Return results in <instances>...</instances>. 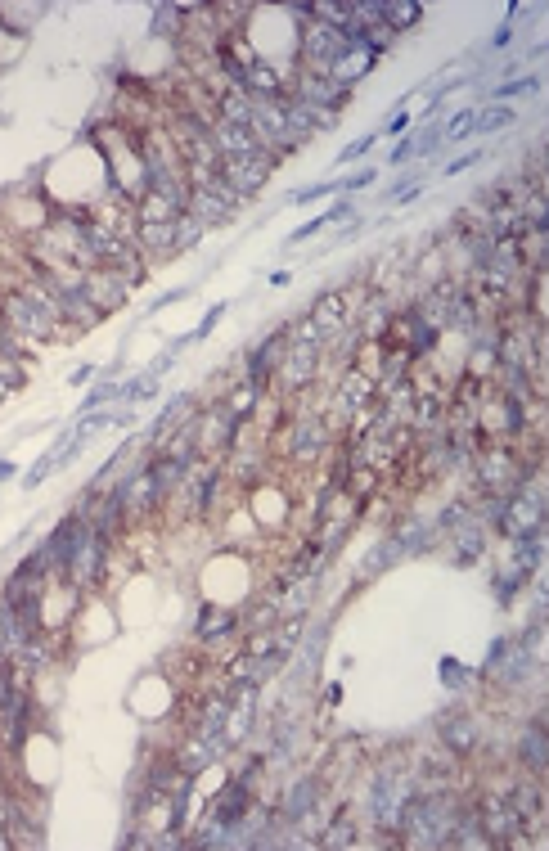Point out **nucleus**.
Here are the masks:
<instances>
[{
    "mask_svg": "<svg viewBox=\"0 0 549 851\" xmlns=\"http://www.w3.org/2000/svg\"><path fill=\"white\" fill-rule=\"evenodd\" d=\"M279 158L275 154H248V158H221V181L230 185L234 194H239L243 203L252 199V194L261 190V185L275 176Z\"/></svg>",
    "mask_w": 549,
    "mask_h": 851,
    "instance_id": "1",
    "label": "nucleus"
},
{
    "mask_svg": "<svg viewBox=\"0 0 549 851\" xmlns=\"http://www.w3.org/2000/svg\"><path fill=\"white\" fill-rule=\"evenodd\" d=\"M324 451H329V419L302 415V419H293V424H288L284 455H288L293 464H315Z\"/></svg>",
    "mask_w": 549,
    "mask_h": 851,
    "instance_id": "2",
    "label": "nucleus"
},
{
    "mask_svg": "<svg viewBox=\"0 0 549 851\" xmlns=\"http://www.w3.org/2000/svg\"><path fill=\"white\" fill-rule=\"evenodd\" d=\"M320 356H324V347L320 343H293L288 338V352H284V361H279V388L284 392H306L315 383V374H320Z\"/></svg>",
    "mask_w": 549,
    "mask_h": 851,
    "instance_id": "3",
    "label": "nucleus"
},
{
    "mask_svg": "<svg viewBox=\"0 0 549 851\" xmlns=\"http://www.w3.org/2000/svg\"><path fill=\"white\" fill-rule=\"evenodd\" d=\"M81 293H86V302L99 311V316H113L117 307H126L131 284H126L113 266H95V271H81Z\"/></svg>",
    "mask_w": 549,
    "mask_h": 851,
    "instance_id": "4",
    "label": "nucleus"
},
{
    "mask_svg": "<svg viewBox=\"0 0 549 851\" xmlns=\"http://www.w3.org/2000/svg\"><path fill=\"white\" fill-rule=\"evenodd\" d=\"M284 352H288V325L275 329V334H266V338H261V343L248 352V365H243V383H252L257 392H266L270 379H275V370H279V361H284Z\"/></svg>",
    "mask_w": 549,
    "mask_h": 851,
    "instance_id": "5",
    "label": "nucleus"
},
{
    "mask_svg": "<svg viewBox=\"0 0 549 851\" xmlns=\"http://www.w3.org/2000/svg\"><path fill=\"white\" fill-rule=\"evenodd\" d=\"M306 320L315 325V334L329 343V338H338L347 325H356L351 320V293L347 289H329V293H320V298L311 302V311H306Z\"/></svg>",
    "mask_w": 549,
    "mask_h": 851,
    "instance_id": "6",
    "label": "nucleus"
},
{
    "mask_svg": "<svg viewBox=\"0 0 549 851\" xmlns=\"http://www.w3.org/2000/svg\"><path fill=\"white\" fill-rule=\"evenodd\" d=\"M437 734H441V748H446L455 761L473 757L477 743H482L477 716H468V712H441V716H437Z\"/></svg>",
    "mask_w": 549,
    "mask_h": 851,
    "instance_id": "7",
    "label": "nucleus"
},
{
    "mask_svg": "<svg viewBox=\"0 0 549 851\" xmlns=\"http://www.w3.org/2000/svg\"><path fill=\"white\" fill-rule=\"evenodd\" d=\"M513 761H518L527 775L545 779V766H549V734H545V716H531L527 725H522L518 743H513Z\"/></svg>",
    "mask_w": 549,
    "mask_h": 851,
    "instance_id": "8",
    "label": "nucleus"
},
{
    "mask_svg": "<svg viewBox=\"0 0 549 851\" xmlns=\"http://www.w3.org/2000/svg\"><path fill=\"white\" fill-rule=\"evenodd\" d=\"M324 797V788H320V775H302L297 784H288V793H284V802L275 806V820L279 824H293L302 811H311L315 802Z\"/></svg>",
    "mask_w": 549,
    "mask_h": 851,
    "instance_id": "9",
    "label": "nucleus"
},
{
    "mask_svg": "<svg viewBox=\"0 0 549 851\" xmlns=\"http://www.w3.org/2000/svg\"><path fill=\"white\" fill-rule=\"evenodd\" d=\"M486 532H491V527H486L477 514L464 518V523L450 532V536H455V563H459V568H468V563H477L486 554Z\"/></svg>",
    "mask_w": 549,
    "mask_h": 851,
    "instance_id": "10",
    "label": "nucleus"
},
{
    "mask_svg": "<svg viewBox=\"0 0 549 851\" xmlns=\"http://www.w3.org/2000/svg\"><path fill=\"white\" fill-rule=\"evenodd\" d=\"M374 64H378L374 50H342V55L329 64V82H338V86H347V91H351L360 77L374 73Z\"/></svg>",
    "mask_w": 549,
    "mask_h": 851,
    "instance_id": "11",
    "label": "nucleus"
},
{
    "mask_svg": "<svg viewBox=\"0 0 549 851\" xmlns=\"http://www.w3.org/2000/svg\"><path fill=\"white\" fill-rule=\"evenodd\" d=\"M239 622H243L239 608H203V613H198V622H194V640L212 649V644L221 640V635H230Z\"/></svg>",
    "mask_w": 549,
    "mask_h": 851,
    "instance_id": "12",
    "label": "nucleus"
},
{
    "mask_svg": "<svg viewBox=\"0 0 549 851\" xmlns=\"http://www.w3.org/2000/svg\"><path fill=\"white\" fill-rule=\"evenodd\" d=\"M383 23L401 37V32H414L423 23V5L419 0H383Z\"/></svg>",
    "mask_w": 549,
    "mask_h": 851,
    "instance_id": "13",
    "label": "nucleus"
},
{
    "mask_svg": "<svg viewBox=\"0 0 549 851\" xmlns=\"http://www.w3.org/2000/svg\"><path fill=\"white\" fill-rule=\"evenodd\" d=\"M320 847H329V851H338V847H356V820H351V811H338L329 824L320 829Z\"/></svg>",
    "mask_w": 549,
    "mask_h": 851,
    "instance_id": "14",
    "label": "nucleus"
},
{
    "mask_svg": "<svg viewBox=\"0 0 549 851\" xmlns=\"http://www.w3.org/2000/svg\"><path fill=\"white\" fill-rule=\"evenodd\" d=\"M153 397H158V379H153L149 370L135 374V379H126V383H117V401H126V406H135V401H153Z\"/></svg>",
    "mask_w": 549,
    "mask_h": 851,
    "instance_id": "15",
    "label": "nucleus"
},
{
    "mask_svg": "<svg viewBox=\"0 0 549 851\" xmlns=\"http://www.w3.org/2000/svg\"><path fill=\"white\" fill-rule=\"evenodd\" d=\"M513 127V109L509 104H491L486 113H477L473 118V136H495V131Z\"/></svg>",
    "mask_w": 549,
    "mask_h": 851,
    "instance_id": "16",
    "label": "nucleus"
},
{
    "mask_svg": "<svg viewBox=\"0 0 549 851\" xmlns=\"http://www.w3.org/2000/svg\"><path fill=\"white\" fill-rule=\"evenodd\" d=\"M527 581H531V577H522L518 568H500V572L491 577V590H495V599H500V604H513V595H518V590L527 586Z\"/></svg>",
    "mask_w": 549,
    "mask_h": 851,
    "instance_id": "17",
    "label": "nucleus"
},
{
    "mask_svg": "<svg viewBox=\"0 0 549 851\" xmlns=\"http://www.w3.org/2000/svg\"><path fill=\"white\" fill-rule=\"evenodd\" d=\"M473 118H477V109H464V113H455V118H450L446 127H437V131H441V145H455V140H468V136H473Z\"/></svg>",
    "mask_w": 549,
    "mask_h": 851,
    "instance_id": "18",
    "label": "nucleus"
},
{
    "mask_svg": "<svg viewBox=\"0 0 549 851\" xmlns=\"http://www.w3.org/2000/svg\"><path fill=\"white\" fill-rule=\"evenodd\" d=\"M153 37H171V41L180 37V10L176 5H158V10H153Z\"/></svg>",
    "mask_w": 549,
    "mask_h": 851,
    "instance_id": "19",
    "label": "nucleus"
},
{
    "mask_svg": "<svg viewBox=\"0 0 549 851\" xmlns=\"http://www.w3.org/2000/svg\"><path fill=\"white\" fill-rule=\"evenodd\" d=\"M324 194H342V176L320 181V185H306V190H293V194H288V203H311V199H324Z\"/></svg>",
    "mask_w": 549,
    "mask_h": 851,
    "instance_id": "20",
    "label": "nucleus"
},
{
    "mask_svg": "<svg viewBox=\"0 0 549 851\" xmlns=\"http://www.w3.org/2000/svg\"><path fill=\"white\" fill-rule=\"evenodd\" d=\"M540 91V82L536 77H518V82H504V86H495L491 91V100H518V95H536Z\"/></svg>",
    "mask_w": 549,
    "mask_h": 851,
    "instance_id": "21",
    "label": "nucleus"
},
{
    "mask_svg": "<svg viewBox=\"0 0 549 851\" xmlns=\"http://www.w3.org/2000/svg\"><path fill=\"white\" fill-rule=\"evenodd\" d=\"M198 239H203V226H198V221L185 212V217L176 221V253H185V248H194Z\"/></svg>",
    "mask_w": 549,
    "mask_h": 851,
    "instance_id": "22",
    "label": "nucleus"
},
{
    "mask_svg": "<svg viewBox=\"0 0 549 851\" xmlns=\"http://www.w3.org/2000/svg\"><path fill=\"white\" fill-rule=\"evenodd\" d=\"M108 401H117V383L113 379L95 383V388L86 392V401H81V410H99V406H108Z\"/></svg>",
    "mask_w": 549,
    "mask_h": 851,
    "instance_id": "23",
    "label": "nucleus"
},
{
    "mask_svg": "<svg viewBox=\"0 0 549 851\" xmlns=\"http://www.w3.org/2000/svg\"><path fill=\"white\" fill-rule=\"evenodd\" d=\"M324 226H333V221H329V212H320V217H315V221H306V226H297L293 235H288V248H297V244H306V239H315Z\"/></svg>",
    "mask_w": 549,
    "mask_h": 851,
    "instance_id": "24",
    "label": "nucleus"
},
{
    "mask_svg": "<svg viewBox=\"0 0 549 851\" xmlns=\"http://www.w3.org/2000/svg\"><path fill=\"white\" fill-rule=\"evenodd\" d=\"M441 676H446V685H450V689H464L468 680L477 676V671H468V667H459V662H450V658H446V662H441Z\"/></svg>",
    "mask_w": 549,
    "mask_h": 851,
    "instance_id": "25",
    "label": "nucleus"
},
{
    "mask_svg": "<svg viewBox=\"0 0 549 851\" xmlns=\"http://www.w3.org/2000/svg\"><path fill=\"white\" fill-rule=\"evenodd\" d=\"M378 181V172L374 167H360L356 176H342V194H356V190H369V185Z\"/></svg>",
    "mask_w": 549,
    "mask_h": 851,
    "instance_id": "26",
    "label": "nucleus"
},
{
    "mask_svg": "<svg viewBox=\"0 0 549 851\" xmlns=\"http://www.w3.org/2000/svg\"><path fill=\"white\" fill-rule=\"evenodd\" d=\"M50 473H54V451H50V455H41V460H36V469H32V473H27V478H23V487H41V482L50 478Z\"/></svg>",
    "mask_w": 549,
    "mask_h": 851,
    "instance_id": "27",
    "label": "nucleus"
},
{
    "mask_svg": "<svg viewBox=\"0 0 549 851\" xmlns=\"http://www.w3.org/2000/svg\"><path fill=\"white\" fill-rule=\"evenodd\" d=\"M374 140H378V136H360L356 145H347V149H342V154H338V163H356V158H365L369 149H374Z\"/></svg>",
    "mask_w": 549,
    "mask_h": 851,
    "instance_id": "28",
    "label": "nucleus"
},
{
    "mask_svg": "<svg viewBox=\"0 0 549 851\" xmlns=\"http://www.w3.org/2000/svg\"><path fill=\"white\" fill-rule=\"evenodd\" d=\"M221 316H225V302H216V307L203 316V325H198L194 334H185V338H189V343H194V338H207V334H212V329H216V320H221Z\"/></svg>",
    "mask_w": 549,
    "mask_h": 851,
    "instance_id": "29",
    "label": "nucleus"
},
{
    "mask_svg": "<svg viewBox=\"0 0 549 851\" xmlns=\"http://www.w3.org/2000/svg\"><path fill=\"white\" fill-rule=\"evenodd\" d=\"M482 163V149H473V154H464V158H455V163L446 167V176H459V172H468V167H477Z\"/></svg>",
    "mask_w": 549,
    "mask_h": 851,
    "instance_id": "30",
    "label": "nucleus"
},
{
    "mask_svg": "<svg viewBox=\"0 0 549 851\" xmlns=\"http://www.w3.org/2000/svg\"><path fill=\"white\" fill-rule=\"evenodd\" d=\"M351 217H356V208H351V199H338V203H333V208H329V221H333V226H342V221H351Z\"/></svg>",
    "mask_w": 549,
    "mask_h": 851,
    "instance_id": "31",
    "label": "nucleus"
},
{
    "mask_svg": "<svg viewBox=\"0 0 549 851\" xmlns=\"http://www.w3.org/2000/svg\"><path fill=\"white\" fill-rule=\"evenodd\" d=\"M414 158V140H401V145L392 149V167H405Z\"/></svg>",
    "mask_w": 549,
    "mask_h": 851,
    "instance_id": "32",
    "label": "nucleus"
},
{
    "mask_svg": "<svg viewBox=\"0 0 549 851\" xmlns=\"http://www.w3.org/2000/svg\"><path fill=\"white\" fill-rule=\"evenodd\" d=\"M513 41V23H500V28H495V37H491V46L495 50H504Z\"/></svg>",
    "mask_w": 549,
    "mask_h": 851,
    "instance_id": "33",
    "label": "nucleus"
},
{
    "mask_svg": "<svg viewBox=\"0 0 549 851\" xmlns=\"http://www.w3.org/2000/svg\"><path fill=\"white\" fill-rule=\"evenodd\" d=\"M180 298H189V289H171V293H162L158 302H153V311H162V307H171V302H180Z\"/></svg>",
    "mask_w": 549,
    "mask_h": 851,
    "instance_id": "34",
    "label": "nucleus"
},
{
    "mask_svg": "<svg viewBox=\"0 0 549 851\" xmlns=\"http://www.w3.org/2000/svg\"><path fill=\"white\" fill-rule=\"evenodd\" d=\"M405 127H410V118H405V113H396V118H392V122H387V136H401V131H405Z\"/></svg>",
    "mask_w": 549,
    "mask_h": 851,
    "instance_id": "35",
    "label": "nucleus"
},
{
    "mask_svg": "<svg viewBox=\"0 0 549 851\" xmlns=\"http://www.w3.org/2000/svg\"><path fill=\"white\" fill-rule=\"evenodd\" d=\"M14 473H18V464H14V460H0V482H9Z\"/></svg>",
    "mask_w": 549,
    "mask_h": 851,
    "instance_id": "36",
    "label": "nucleus"
}]
</instances>
